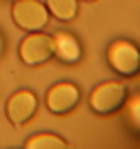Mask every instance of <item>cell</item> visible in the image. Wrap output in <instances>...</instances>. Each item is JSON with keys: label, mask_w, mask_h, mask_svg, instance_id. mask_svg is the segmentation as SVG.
I'll return each mask as SVG.
<instances>
[{"label": "cell", "mask_w": 140, "mask_h": 149, "mask_svg": "<svg viewBox=\"0 0 140 149\" xmlns=\"http://www.w3.org/2000/svg\"><path fill=\"white\" fill-rule=\"evenodd\" d=\"M47 9L58 20H73L78 13V2L76 0H47Z\"/></svg>", "instance_id": "ba28073f"}, {"label": "cell", "mask_w": 140, "mask_h": 149, "mask_svg": "<svg viewBox=\"0 0 140 149\" xmlns=\"http://www.w3.org/2000/svg\"><path fill=\"white\" fill-rule=\"evenodd\" d=\"M125 96H127V89L120 82H107L93 89L89 105L96 113H111L125 102Z\"/></svg>", "instance_id": "3957f363"}, {"label": "cell", "mask_w": 140, "mask_h": 149, "mask_svg": "<svg viewBox=\"0 0 140 149\" xmlns=\"http://www.w3.org/2000/svg\"><path fill=\"white\" fill-rule=\"evenodd\" d=\"M54 56V38L47 33H31L20 42V58L27 65H40Z\"/></svg>", "instance_id": "277c9868"}, {"label": "cell", "mask_w": 140, "mask_h": 149, "mask_svg": "<svg viewBox=\"0 0 140 149\" xmlns=\"http://www.w3.org/2000/svg\"><path fill=\"white\" fill-rule=\"evenodd\" d=\"M54 54L62 62H76L80 58V45L71 33H58L54 38Z\"/></svg>", "instance_id": "52a82bcc"}, {"label": "cell", "mask_w": 140, "mask_h": 149, "mask_svg": "<svg viewBox=\"0 0 140 149\" xmlns=\"http://www.w3.org/2000/svg\"><path fill=\"white\" fill-rule=\"evenodd\" d=\"M127 118H129V123H131V127H134L136 131H140V93L131 96V100H129Z\"/></svg>", "instance_id": "30bf717a"}, {"label": "cell", "mask_w": 140, "mask_h": 149, "mask_svg": "<svg viewBox=\"0 0 140 149\" xmlns=\"http://www.w3.org/2000/svg\"><path fill=\"white\" fill-rule=\"evenodd\" d=\"M11 16H13V22L20 29H27V31L42 29L49 20V11L38 0H16L13 9H11Z\"/></svg>", "instance_id": "7a4b0ae2"}, {"label": "cell", "mask_w": 140, "mask_h": 149, "mask_svg": "<svg viewBox=\"0 0 140 149\" xmlns=\"http://www.w3.org/2000/svg\"><path fill=\"white\" fill-rule=\"evenodd\" d=\"M65 147H67V143L60 136H51V134L36 136L27 143V149H65Z\"/></svg>", "instance_id": "9c48e42d"}, {"label": "cell", "mask_w": 140, "mask_h": 149, "mask_svg": "<svg viewBox=\"0 0 140 149\" xmlns=\"http://www.w3.org/2000/svg\"><path fill=\"white\" fill-rule=\"evenodd\" d=\"M36 109H38V98L31 91H16L7 100V116L16 127L27 123L36 113Z\"/></svg>", "instance_id": "5b68a950"}, {"label": "cell", "mask_w": 140, "mask_h": 149, "mask_svg": "<svg viewBox=\"0 0 140 149\" xmlns=\"http://www.w3.org/2000/svg\"><path fill=\"white\" fill-rule=\"evenodd\" d=\"M78 98H80L78 87H73L69 82H60V85L49 89L47 107H49V111H54V113H69L78 105Z\"/></svg>", "instance_id": "8992f818"}, {"label": "cell", "mask_w": 140, "mask_h": 149, "mask_svg": "<svg viewBox=\"0 0 140 149\" xmlns=\"http://www.w3.org/2000/svg\"><path fill=\"white\" fill-rule=\"evenodd\" d=\"M0 51H2V38H0Z\"/></svg>", "instance_id": "8fae6325"}, {"label": "cell", "mask_w": 140, "mask_h": 149, "mask_svg": "<svg viewBox=\"0 0 140 149\" xmlns=\"http://www.w3.org/2000/svg\"><path fill=\"white\" fill-rule=\"evenodd\" d=\"M107 58H109V65L120 76H136L140 71V49L134 42L116 40L109 47Z\"/></svg>", "instance_id": "6da1fadb"}]
</instances>
